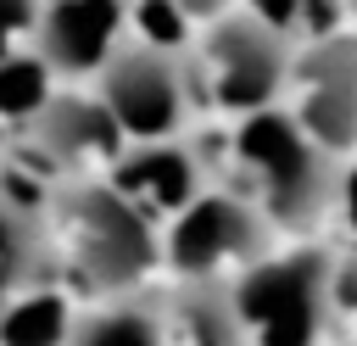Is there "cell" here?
<instances>
[{
	"label": "cell",
	"mask_w": 357,
	"mask_h": 346,
	"mask_svg": "<svg viewBox=\"0 0 357 346\" xmlns=\"http://www.w3.org/2000/svg\"><path fill=\"white\" fill-rule=\"evenodd\" d=\"M229 167L240 173L234 190L273 223V234H296V240H312L318 223L335 218L346 195V162L318 151L279 100L234 117Z\"/></svg>",
	"instance_id": "cell-1"
},
{
	"label": "cell",
	"mask_w": 357,
	"mask_h": 346,
	"mask_svg": "<svg viewBox=\"0 0 357 346\" xmlns=\"http://www.w3.org/2000/svg\"><path fill=\"white\" fill-rule=\"evenodd\" d=\"M45 218L56 234V273H67L89 301L139 290L156 268V223L100 173L56 179L45 190Z\"/></svg>",
	"instance_id": "cell-2"
},
{
	"label": "cell",
	"mask_w": 357,
	"mask_h": 346,
	"mask_svg": "<svg viewBox=\"0 0 357 346\" xmlns=\"http://www.w3.org/2000/svg\"><path fill=\"white\" fill-rule=\"evenodd\" d=\"M234 318L245 329V346H324L335 324L329 301V251L324 246H296V251H268L245 262L240 273L223 279Z\"/></svg>",
	"instance_id": "cell-3"
},
{
	"label": "cell",
	"mask_w": 357,
	"mask_h": 346,
	"mask_svg": "<svg viewBox=\"0 0 357 346\" xmlns=\"http://www.w3.org/2000/svg\"><path fill=\"white\" fill-rule=\"evenodd\" d=\"M195 50L190 61V84H195V106H218L229 117L273 106L284 89V67H290V39L273 33L262 17H251L245 6H218L212 17L195 22Z\"/></svg>",
	"instance_id": "cell-4"
},
{
	"label": "cell",
	"mask_w": 357,
	"mask_h": 346,
	"mask_svg": "<svg viewBox=\"0 0 357 346\" xmlns=\"http://www.w3.org/2000/svg\"><path fill=\"white\" fill-rule=\"evenodd\" d=\"M89 78H95L89 89L100 95V106L112 112L123 140L184 134L195 117V84H190L184 45H156L145 33H123Z\"/></svg>",
	"instance_id": "cell-5"
},
{
	"label": "cell",
	"mask_w": 357,
	"mask_h": 346,
	"mask_svg": "<svg viewBox=\"0 0 357 346\" xmlns=\"http://www.w3.org/2000/svg\"><path fill=\"white\" fill-rule=\"evenodd\" d=\"M273 223L234 190V184H201L162 229H156V262L173 279H229L245 262L273 251Z\"/></svg>",
	"instance_id": "cell-6"
},
{
	"label": "cell",
	"mask_w": 357,
	"mask_h": 346,
	"mask_svg": "<svg viewBox=\"0 0 357 346\" xmlns=\"http://www.w3.org/2000/svg\"><path fill=\"white\" fill-rule=\"evenodd\" d=\"M290 123L329 156H351L357 145V39L351 28L290 45L284 89H279Z\"/></svg>",
	"instance_id": "cell-7"
},
{
	"label": "cell",
	"mask_w": 357,
	"mask_h": 346,
	"mask_svg": "<svg viewBox=\"0 0 357 346\" xmlns=\"http://www.w3.org/2000/svg\"><path fill=\"white\" fill-rule=\"evenodd\" d=\"M17 140L50 184L106 173L112 156L123 151V134H117L112 112L100 106V95L95 89H67V84H50V95L17 123Z\"/></svg>",
	"instance_id": "cell-8"
},
{
	"label": "cell",
	"mask_w": 357,
	"mask_h": 346,
	"mask_svg": "<svg viewBox=\"0 0 357 346\" xmlns=\"http://www.w3.org/2000/svg\"><path fill=\"white\" fill-rule=\"evenodd\" d=\"M112 190H123L156 229L206 184V156L195 151L190 128L184 134H162V140H123V151L112 156V167L100 173Z\"/></svg>",
	"instance_id": "cell-9"
},
{
	"label": "cell",
	"mask_w": 357,
	"mask_h": 346,
	"mask_svg": "<svg viewBox=\"0 0 357 346\" xmlns=\"http://www.w3.org/2000/svg\"><path fill=\"white\" fill-rule=\"evenodd\" d=\"M123 33H128V0H39L28 45L56 78L78 84L112 56Z\"/></svg>",
	"instance_id": "cell-10"
},
{
	"label": "cell",
	"mask_w": 357,
	"mask_h": 346,
	"mask_svg": "<svg viewBox=\"0 0 357 346\" xmlns=\"http://www.w3.org/2000/svg\"><path fill=\"white\" fill-rule=\"evenodd\" d=\"M162 346H245L223 279H173L156 296Z\"/></svg>",
	"instance_id": "cell-11"
},
{
	"label": "cell",
	"mask_w": 357,
	"mask_h": 346,
	"mask_svg": "<svg viewBox=\"0 0 357 346\" xmlns=\"http://www.w3.org/2000/svg\"><path fill=\"white\" fill-rule=\"evenodd\" d=\"M50 279H56V234H50L45 201L0 184V285L17 296Z\"/></svg>",
	"instance_id": "cell-12"
},
{
	"label": "cell",
	"mask_w": 357,
	"mask_h": 346,
	"mask_svg": "<svg viewBox=\"0 0 357 346\" xmlns=\"http://www.w3.org/2000/svg\"><path fill=\"white\" fill-rule=\"evenodd\" d=\"M61 346H162L156 296H145V290L95 296L84 313H73V318H67Z\"/></svg>",
	"instance_id": "cell-13"
},
{
	"label": "cell",
	"mask_w": 357,
	"mask_h": 346,
	"mask_svg": "<svg viewBox=\"0 0 357 346\" xmlns=\"http://www.w3.org/2000/svg\"><path fill=\"white\" fill-rule=\"evenodd\" d=\"M67 318H73V307L56 285L17 290L0 313V346H61Z\"/></svg>",
	"instance_id": "cell-14"
},
{
	"label": "cell",
	"mask_w": 357,
	"mask_h": 346,
	"mask_svg": "<svg viewBox=\"0 0 357 346\" xmlns=\"http://www.w3.org/2000/svg\"><path fill=\"white\" fill-rule=\"evenodd\" d=\"M50 84H56V73L39 61V50L22 39V45H11L6 56H0V117L6 123H22L45 95H50Z\"/></svg>",
	"instance_id": "cell-15"
},
{
	"label": "cell",
	"mask_w": 357,
	"mask_h": 346,
	"mask_svg": "<svg viewBox=\"0 0 357 346\" xmlns=\"http://www.w3.org/2000/svg\"><path fill=\"white\" fill-rule=\"evenodd\" d=\"M33 17H39V0H0V28H6L11 39H28Z\"/></svg>",
	"instance_id": "cell-16"
},
{
	"label": "cell",
	"mask_w": 357,
	"mask_h": 346,
	"mask_svg": "<svg viewBox=\"0 0 357 346\" xmlns=\"http://www.w3.org/2000/svg\"><path fill=\"white\" fill-rule=\"evenodd\" d=\"M128 6H173L178 17L201 22V17H212V11H218V6H229V0H128Z\"/></svg>",
	"instance_id": "cell-17"
},
{
	"label": "cell",
	"mask_w": 357,
	"mask_h": 346,
	"mask_svg": "<svg viewBox=\"0 0 357 346\" xmlns=\"http://www.w3.org/2000/svg\"><path fill=\"white\" fill-rule=\"evenodd\" d=\"M6 301H11V290H6V285H0V313H6Z\"/></svg>",
	"instance_id": "cell-18"
}]
</instances>
